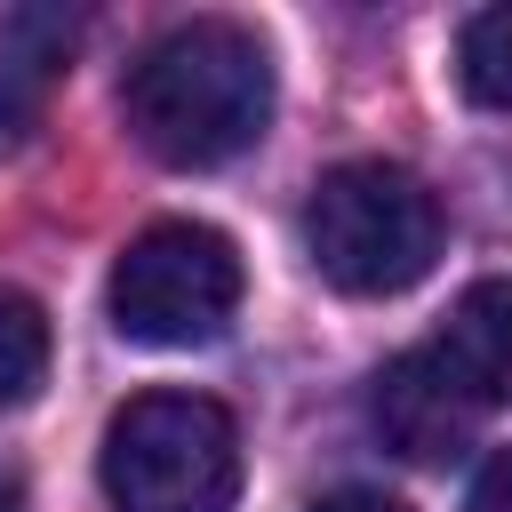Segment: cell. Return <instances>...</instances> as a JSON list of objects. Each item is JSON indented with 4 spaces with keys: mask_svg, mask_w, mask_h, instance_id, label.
<instances>
[{
    "mask_svg": "<svg viewBox=\"0 0 512 512\" xmlns=\"http://www.w3.org/2000/svg\"><path fill=\"white\" fill-rule=\"evenodd\" d=\"M120 112L136 144L168 168H216L248 152L272 120V56L232 16H192L160 32L120 88Z\"/></svg>",
    "mask_w": 512,
    "mask_h": 512,
    "instance_id": "1",
    "label": "cell"
},
{
    "mask_svg": "<svg viewBox=\"0 0 512 512\" xmlns=\"http://www.w3.org/2000/svg\"><path fill=\"white\" fill-rule=\"evenodd\" d=\"M304 248L344 296H400L440 264V200L392 160H344L304 200Z\"/></svg>",
    "mask_w": 512,
    "mask_h": 512,
    "instance_id": "2",
    "label": "cell"
},
{
    "mask_svg": "<svg viewBox=\"0 0 512 512\" xmlns=\"http://www.w3.org/2000/svg\"><path fill=\"white\" fill-rule=\"evenodd\" d=\"M104 496L120 512H232L240 424L200 392H136L104 424Z\"/></svg>",
    "mask_w": 512,
    "mask_h": 512,
    "instance_id": "3",
    "label": "cell"
},
{
    "mask_svg": "<svg viewBox=\"0 0 512 512\" xmlns=\"http://www.w3.org/2000/svg\"><path fill=\"white\" fill-rule=\"evenodd\" d=\"M112 328L152 352L216 344L240 312V248L216 224H152L112 264Z\"/></svg>",
    "mask_w": 512,
    "mask_h": 512,
    "instance_id": "4",
    "label": "cell"
},
{
    "mask_svg": "<svg viewBox=\"0 0 512 512\" xmlns=\"http://www.w3.org/2000/svg\"><path fill=\"white\" fill-rule=\"evenodd\" d=\"M432 352V368L488 416V408H504L512 400V280H472L456 304H448V320H440V336L424 344Z\"/></svg>",
    "mask_w": 512,
    "mask_h": 512,
    "instance_id": "5",
    "label": "cell"
},
{
    "mask_svg": "<svg viewBox=\"0 0 512 512\" xmlns=\"http://www.w3.org/2000/svg\"><path fill=\"white\" fill-rule=\"evenodd\" d=\"M80 48V8H8L0 16V152H16L40 112H48V88L64 80Z\"/></svg>",
    "mask_w": 512,
    "mask_h": 512,
    "instance_id": "6",
    "label": "cell"
},
{
    "mask_svg": "<svg viewBox=\"0 0 512 512\" xmlns=\"http://www.w3.org/2000/svg\"><path fill=\"white\" fill-rule=\"evenodd\" d=\"M480 424V408L432 368V352L416 344V352H400L384 376H376V432L400 448V456H416V464H440V456H456L464 448V432Z\"/></svg>",
    "mask_w": 512,
    "mask_h": 512,
    "instance_id": "7",
    "label": "cell"
},
{
    "mask_svg": "<svg viewBox=\"0 0 512 512\" xmlns=\"http://www.w3.org/2000/svg\"><path fill=\"white\" fill-rule=\"evenodd\" d=\"M456 80H464L472 104L512 112V0L464 16V32H456Z\"/></svg>",
    "mask_w": 512,
    "mask_h": 512,
    "instance_id": "8",
    "label": "cell"
},
{
    "mask_svg": "<svg viewBox=\"0 0 512 512\" xmlns=\"http://www.w3.org/2000/svg\"><path fill=\"white\" fill-rule=\"evenodd\" d=\"M48 384V320L32 296L0 288V408H24Z\"/></svg>",
    "mask_w": 512,
    "mask_h": 512,
    "instance_id": "9",
    "label": "cell"
},
{
    "mask_svg": "<svg viewBox=\"0 0 512 512\" xmlns=\"http://www.w3.org/2000/svg\"><path fill=\"white\" fill-rule=\"evenodd\" d=\"M464 512H512V448H496V456L480 464V480H472Z\"/></svg>",
    "mask_w": 512,
    "mask_h": 512,
    "instance_id": "10",
    "label": "cell"
},
{
    "mask_svg": "<svg viewBox=\"0 0 512 512\" xmlns=\"http://www.w3.org/2000/svg\"><path fill=\"white\" fill-rule=\"evenodd\" d=\"M312 512H408V504L384 496V488H336V496H320Z\"/></svg>",
    "mask_w": 512,
    "mask_h": 512,
    "instance_id": "11",
    "label": "cell"
},
{
    "mask_svg": "<svg viewBox=\"0 0 512 512\" xmlns=\"http://www.w3.org/2000/svg\"><path fill=\"white\" fill-rule=\"evenodd\" d=\"M0 512H24V472L0 456Z\"/></svg>",
    "mask_w": 512,
    "mask_h": 512,
    "instance_id": "12",
    "label": "cell"
}]
</instances>
